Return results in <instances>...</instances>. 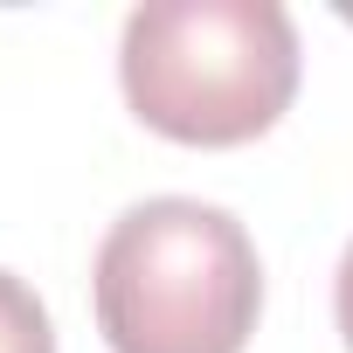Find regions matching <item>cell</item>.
<instances>
[{"label": "cell", "instance_id": "cell-2", "mask_svg": "<svg viewBox=\"0 0 353 353\" xmlns=\"http://www.w3.org/2000/svg\"><path fill=\"white\" fill-rule=\"evenodd\" d=\"M118 83L159 139L243 145L298 97V28L277 0H145L125 14Z\"/></svg>", "mask_w": 353, "mask_h": 353}, {"label": "cell", "instance_id": "cell-3", "mask_svg": "<svg viewBox=\"0 0 353 353\" xmlns=\"http://www.w3.org/2000/svg\"><path fill=\"white\" fill-rule=\"evenodd\" d=\"M0 353H56L49 305H42L14 270H0Z\"/></svg>", "mask_w": 353, "mask_h": 353}, {"label": "cell", "instance_id": "cell-1", "mask_svg": "<svg viewBox=\"0 0 353 353\" xmlns=\"http://www.w3.org/2000/svg\"><path fill=\"white\" fill-rule=\"evenodd\" d=\"M90 298L111 353H243L263 312V263L229 208L152 194L104 229Z\"/></svg>", "mask_w": 353, "mask_h": 353}, {"label": "cell", "instance_id": "cell-4", "mask_svg": "<svg viewBox=\"0 0 353 353\" xmlns=\"http://www.w3.org/2000/svg\"><path fill=\"white\" fill-rule=\"evenodd\" d=\"M332 319H339V339H346V353H353V243H346L339 277H332Z\"/></svg>", "mask_w": 353, "mask_h": 353}]
</instances>
